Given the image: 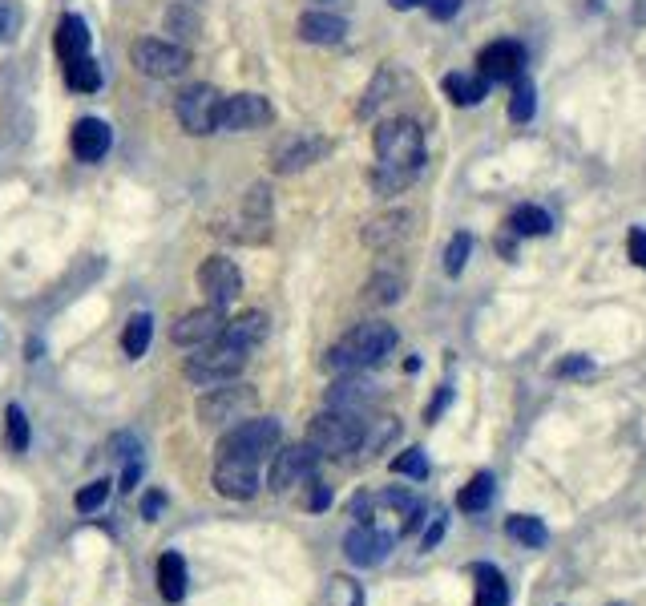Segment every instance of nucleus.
Instances as JSON below:
<instances>
[{
    "label": "nucleus",
    "instance_id": "51",
    "mask_svg": "<svg viewBox=\"0 0 646 606\" xmlns=\"http://www.w3.org/2000/svg\"><path fill=\"white\" fill-rule=\"evenodd\" d=\"M388 5H392L396 13H408V9H424V0H388Z\"/></svg>",
    "mask_w": 646,
    "mask_h": 606
},
{
    "label": "nucleus",
    "instance_id": "16",
    "mask_svg": "<svg viewBox=\"0 0 646 606\" xmlns=\"http://www.w3.org/2000/svg\"><path fill=\"white\" fill-rule=\"evenodd\" d=\"M214 489L231 501H247L255 497L259 489V465L255 461H243V457H219L214 465Z\"/></svg>",
    "mask_w": 646,
    "mask_h": 606
},
{
    "label": "nucleus",
    "instance_id": "3",
    "mask_svg": "<svg viewBox=\"0 0 646 606\" xmlns=\"http://www.w3.org/2000/svg\"><path fill=\"white\" fill-rule=\"evenodd\" d=\"M364 429H368V421H364L360 413L328 409V413L311 417V425H307V445H311L319 457H348V453H360Z\"/></svg>",
    "mask_w": 646,
    "mask_h": 606
},
{
    "label": "nucleus",
    "instance_id": "5",
    "mask_svg": "<svg viewBox=\"0 0 646 606\" xmlns=\"http://www.w3.org/2000/svg\"><path fill=\"white\" fill-rule=\"evenodd\" d=\"M251 352L235 348V344H223V340H214V344H202L190 360H186V380L198 384V388H219L227 380H235L243 368H247Z\"/></svg>",
    "mask_w": 646,
    "mask_h": 606
},
{
    "label": "nucleus",
    "instance_id": "18",
    "mask_svg": "<svg viewBox=\"0 0 646 606\" xmlns=\"http://www.w3.org/2000/svg\"><path fill=\"white\" fill-rule=\"evenodd\" d=\"M69 146H73V154L81 162H101L114 146V130H110V122H101V118H81L73 126V134H69Z\"/></svg>",
    "mask_w": 646,
    "mask_h": 606
},
{
    "label": "nucleus",
    "instance_id": "41",
    "mask_svg": "<svg viewBox=\"0 0 646 606\" xmlns=\"http://www.w3.org/2000/svg\"><path fill=\"white\" fill-rule=\"evenodd\" d=\"M626 255L634 267H646V227H634L630 239H626Z\"/></svg>",
    "mask_w": 646,
    "mask_h": 606
},
{
    "label": "nucleus",
    "instance_id": "14",
    "mask_svg": "<svg viewBox=\"0 0 646 606\" xmlns=\"http://www.w3.org/2000/svg\"><path fill=\"white\" fill-rule=\"evenodd\" d=\"M315 465H319V453H315L311 445H283V449H275V461H271V489L283 493V489L307 481V477L315 473Z\"/></svg>",
    "mask_w": 646,
    "mask_h": 606
},
{
    "label": "nucleus",
    "instance_id": "26",
    "mask_svg": "<svg viewBox=\"0 0 646 606\" xmlns=\"http://www.w3.org/2000/svg\"><path fill=\"white\" fill-rule=\"evenodd\" d=\"M473 578H477V602L473 606H505L509 602V586H505L497 566L481 562V566H473Z\"/></svg>",
    "mask_w": 646,
    "mask_h": 606
},
{
    "label": "nucleus",
    "instance_id": "47",
    "mask_svg": "<svg viewBox=\"0 0 646 606\" xmlns=\"http://www.w3.org/2000/svg\"><path fill=\"white\" fill-rule=\"evenodd\" d=\"M307 505H311V510H328V505H332V489L328 485H315L311 497H307Z\"/></svg>",
    "mask_w": 646,
    "mask_h": 606
},
{
    "label": "nucleus",
    "instance_id": "46",
    "mask_svg": "<svg viewBox=\"0 0 646 606\" xmlns=\"http://www.w3.org/2000/svg\"><path fill=\"white\" fill-rule=\"evenodd\" d=\"M445 526H449V522H445V514H437V518H433V526H428V534H424V542H420V546H424V550H433V546H437V542L445 538Z\"/></svg>",
    "mask_w": 646,
    "mask_h": 606
},
{
    "label": "nucleus",
    "instance_id": "21",
    "mask_svg": "<svg viewBox=\"0 0 646 606\" xmlns=\"http://www.w3.org/2000/svg\"><path fill=\"white\" fill-rule=\"evenodd\" d=\"M348 37V21L332 13H303L299 17V41L307 45H340Z\"/></svg>",
    "mask_w": 646,
    "mask_h": 606
},
{
    "label": "nucleus",
    "instance_id": "32",
    "mask_svg": "<svg viewBox=\"0 0 646 606\" xmlns=\"http://www.w3.org/2000/svg\"><path fill=\"white\" fill-rule=\"evenodd\" d=\"M489 501H493V473H477V477L461 489V497H457V505H461L465 514H481Z\"/></svg>",
    "mask_w": 646,
    "mask_h": 606
},
{
    "label": "nucleus",
    "instance_id": "7",
    "mask_svg": "<svg viewBox=\"0 0 646 606\" xmlns=\"http://www.w3.org/2000/svg\"><path fill=\"white\" fill-rule=\"evenodd\" d=\"M279 421L275 417H247L243 425H235L231 433H223L219 441V457H243V461H267L279 449Z\"/></svg>",
    "mask_w": 646,
    "mask_h": 606
},
{
    "label": "nucleus",
    "instance_id": "45",
    "mask_svg": "<svg viewBox=\"0 0 646 606\" xmlns=\"http://www.w3.org/2000/svg\"><path fill=\"white\" fill-rule=\"evenodd\" d=\"M449 400H453V388H441L437 396H433V404H428V413H424V421H437L445 409H449Z\"/></svg>",
    "mask_w": 646,
    "mask_h": 606
},
{
    "label": "nucleus",
    "instance_id": "24",
    "mask_svg": "<svg viewBox=\"0 0 646 606\" xmlns=\"http://www.w3.org/2000/svg\"><path fill=\"white\" fill-rule=\"evenodd\" d=\"M57 53L65 61H77L89 53V25L77 17V13H65L61 25H57Z\"/></svg>",
    "mask_w": 646,
    "mask_h": 606
},
{
    "label": "nucleus",
    "instance_id": "4",
    "mask_svg": "<svg viewBox=\"0 0 646 606\" xmlns=\"http://www.w3.org/2000/svg\"><path fill=\"white\" fill-rule=\"evenodd\" d=\"M259 409V392L251 388V384H235V380H227V384H219V388H210L202 400H198V425H206V429H235V425H243L251 413Z\"/></svg>",
    "mask_w": 646,
    "mask_h": 606
},
{
    "label": "nucleus",
    "instance_id": "23",
    "mask_svg": "<svg viewBox=\"0 0 646 606\" xmlns=\"http://www.w3.org/2000/svg\"><path fill=\"white\" fill-rule=\"evenodd\" d=\"M489 77L481 73H449L445 77V93L453 97V106H481V101L489 97Z\"/></svg>",
    "mask_w": 646,
    "mask_h": 606
},
{
    "label": "nucleus",
    "instance_id": "39",
    "mask_svg": "<svg viewBox=\"0 0 646 606\" xmlns=\"http://www.w3.org/2000/svg\"><path fill=\"white\" fill-rule=\"evenodd\" d=\"M105 497H110V481H89L81 493H77V510L81 514H93V510H101V505H105Z\"/></svg>",
    "mask_w": 646,
    "mask_h": 606
},
{
    "label": "nucleus",
    "instance_id": "44",
    "mask_svg": "<svg viewBox=\"0 0 646 606\" xmlns=\"http://www.w3.org/2000/svg\"><path fill=\"white\" fill-rule=\"evenodd\" d=\"M142 481V457H130L126 469H122V493H134Z\"/></svg>",
    "mask_w": 646,
    "mask_h": 606
},
{
    "label": "nucleus",
    "instance_id": "1",
    "mask_svg": "<svg viewBox=\"0 0 646 606\" xmlns=\"http://www.w3.org/2000/svg\"><path fill=\"white\" fill-rule=\"evenodd\" d=\"M376 174H372V186L380 194H396L404 186H412V178L420 174L424 166V134L412 118H392V122H380L376 126Z\"/></svg>",
    "mask_w": 646,
    "mask_h": 606
},
{
    "label": "nucleus",
    "instance_id": "50",
    "mask_svg": "<svg viewBox=\"0 0 646 606\" xmlns=\"http://www.w3.org/2000/svg\"><path fill=\"white\" fill-rule=\"evenodd\" d=\"M9 33H13V13H9L5 5H0V41H5Z\"/></svg>",
    "mask_w": 646,
    "mask_h": 606
},
{
    "label": "nucleus",
    "instance_id": "34",
    "mask_svg": "<svg viewBox=\"0 0 646 606\" xmlns=\"http://www.w3.org/2000/svg\"><path fill=\"white\" fill-rule=\"evenodd\" d=\"M400 291H404V279L400 275H372L368 287H364V299H372V303H396Z\"/></svg>",
    "mask_w": 646,
    "mask_h": 606
},
{
    "label": "nucleus",
    "instance_id": "33",
    "mask_svg": "<svg viewBox=\"0 0 646 606\" xmlns=\"http://www.w3.org/2000/svg\"><path fill=\"white\" fill-rule=\"evenodd\" d=\"M533 110H537V89H533L525 77H517V81H513V97H509V118H513V122H529Z\"/></svg>",
    "mask_w": 646,
    "mask_h": 606
},
{
    "label": "nucleus",
    "instance_id": "37",
    "mask_svg": "<svg viewBox=\"0 0 646 606\" xmlns=\"http://www.w3.org/2000/svg\"><path fill=\"white\" fill-rule=\"evenodd\" d=\"M166 29L178 37V45H182V41H194V37H198V17H194L190 9H182V5H174V9L166 13Z\"/></svg>",
    "mask_w": 646,
    "mask_h": 606
},
{
    "label": "nucleus",
    "instance_id": "31",
    "mask_svg": "<svg viewBox=\"0 0 646 606\" xmlns=\"http://www.w3.org/2000/svg\"><path fill=\"white\" fill-rule=\"evenodd\" d=\"M550 215L542 211V207H517L513 215H509V231L517 235V239H525V235H550Z\"/></svg>",
    "mask_w": 646,
    "mask_h": 606
},
{
    "label": "nucleus",
    "instance_id": "11",
    "mask_svg": "<svg viewBox=\"0 0 646 606\" xmlns=\"http://www.w3.org/2000/svg\"><path fill=\"white\" fill-rule=\"evenodd\" d=\"M198 287H202V295L214 303V308H227V303H235L239 291H243V271L235 267V259L214 255V259H206L198 267Z\"/></svg>",
    "mask_w": 646,
    "mask_h": 606
},
{
    "label": "nucleus",
    "instance_id": "20",
    "mask_svg": "<svg viewBox=\"0 0 646 606\" xmlns=\"http://www.w3.org/2000/svg\"><path fill=\"white\" fill-rule=\"evenodd\" d=\"M408 235H412V215L408 211H384L364 227V243L372 251H388V247L404 243Z\"/></svg>",
    "mask_w": 646,
    "mask_h": 606
},
{
    "label": "nucleus",
    "instance_id": "35",
    "mask_svg": "<svg viewBox=\"0 0 646 606\" xmlns=\"http://www.w3.org/2000/svg\"><path fill=\"white\" fill-rule=\"evenodd\" d=\"M328 606H364V590H360V582H352V578L336 574V578L328 582Z\"/></svg>",
    "mask_w": 646,
    "mask_h": 606
},
{
    "label": "nucleus",
    "instance_id": "30",
    "mask_svg": "<svg viewBox=\"0 0 646 606\" xmlns=\"http://www.w3.org/2000/svg\"><path fill=\"white\" fill-rule=\"evenodd\" d=\"M505 534L513 538V542H521V546H529V550H537V546H546V538H550V530L537 522V518H529V514H513L509 522H505Z\"/></svg>",
    "mask_w": 646,
    "mask_h": 606
},
{
    "label": "nucleus",
    "instance_id": "19",
    "mask_svg": "<svg viewBox=\"0 0 646 606\" xmlns=\"http://www.w3.org/2000/svg\"><path fill=\"white\" fill-rule=\"evenodd\" d=\"M372 400H376V384L364 380L360 372H348L328 388V409H340V413H364Z\"/></svg>",
    "mask_w": 646,
    "mask_h": 606
},
{
    "label": "nucleus",
    "instance_id": "17",
    "mask_svg": "<svg viewBox=\"0 0 646 606\" xmlns=\"http://www.w3.org/2000/svg\"><path fill=\"white\" fill-rule=\"evenodd\" d=\"M344 550H348V558L356 566H380L388 558V550H392V534L380 530V526H372V522H364V526H356L344 538Z\"/></svg>",
    "mask_w": 646,
    "mask_h": 606
},
{
    "label": "nucleus",
    "instance_id": "2",
    "mask_svg": "<svg viewBox=\"0 0 646 606\" xmlns=\"http://www.w3.org/2000/svg\"><path fill=\"white\" fill-rule=\"evenodd\" d=\"M396 348V332L380 320L372 324H356L344 340H336L328 348V356H323V368L336 372V376H348V372H364L372 364H380L388 352Z\"/></svg>",
    "mask_w": 646,
    "mask_h": 606
},
{
    "label": "nucleus",
    "instance_id": "10",
    "mask_svg": "<svg viewBox=\"0 0 646 606\" xmlns=\"http://www.w3.org/2000/svg\"><path fill=\"white\" fill-rule=\"evenodd\" d=\"M332 154V142L323 134H291L271 150V170L275 174H299L315 162H323Z\"/></svg>",
    "mask_w": 646,
    "mask_h": 606
},
{
    "label": "nucleus",
    "instance_id": "36",
    "mask_svg": "<svg viewBox=\"0 0 646 606\" xmlns=\"http://www.w3.org/2000/svg\"><path fill=\"white\" fill-rule=\"evenodd\" d=\"M5 433H9L13 453H25V449H29V417H25L21 404H9V413H5Z\"/></svg>",
    "mask_w": 646,
    "mask_h": 606
},
{
    "label": "nucleus",
    "instance_id": "8",
    "mask_svg": "<svg viewBox=\"0 0 646 606\" xmlns=\"http://www.w3.org/2000/svg\"><path fill=\"white\" fill-rule=\"evenodd\" d=\"M219 235H227L235 243H251V247L271 239V190L263 182H255L239 198V207L231 215V227H219Z\"/></svg>",
    "mask_w": 646,
    "mask_h": 606
},
{
    "label": "nucleus",
    "instance_id": "28",
    "mask_svg": "<svg viewBox=\"0 0 646 606\" xmlns=\"http://www.w3.org/2000/svg\"><path fill=\"white\" fill-rule=\"evenodd\" d=\"M65 85L77 89V93H97L101 89V65L85 53L77 61H65Z\"/></svg>",
    "mask_w": 646,
    "mask_h": 606
},
{
    "label": "nucleus",
    "instance_id": "42",
    "mask_svg": "<svg viewBox=\"0 0 646 606\" xmlns=\"http://www.w3.org/2000/svg\"><path fill=\"white\" fill-rule=\"evenodd\" d=\"M424 9H428V17H437V21H449V17H457L461 0H424Z\"/></svg>",
    "mask_w": 646,
    "mask_h": 606
},
{
    "label": "nucleus",
    "instance_id": "22",
    "mask_svg": "<svg viewBox=\"0 0 646 606\" xmlns=\"http://www.w3.org/2000/svg\"><path fill=\"white\" fill-rule=\"evenodd\" d=\"M219 340H223V344H235V348H243V352H255V348L267 340V316H263V312H243V316L227 320V328H223Z\"/></svg>",
    "mask_w": 646,
    "mask_h": 606
},
{
    "label": "nucleus",
    "instance_id": "48",
    "mask_svg": "<svg viewBox=\"0 0 646 606\" xmlns=\"http://www.w3.org/2000/svg\"><path fill=\"white\" fill-rule=\"evenodd\" d=\"M162 505H166V497H162V493H146V501H142V514L154 522V518L162 514Z\"/></svg>",
    "mask_w": 646,
    "mask_h": 606
},
{
    "label": "nucleus",
    "instance_id": "6",
    "mask_svg": "<svg viewBox=\"0 0 646 606\" xmlns=\"http://www.w3.org/2000/svg\"><path fill=\"white\" fill-rule=\"evenodd\" d=\"M174 118L178 126L190 134V138H206L219 130V118H223V93L214 85H186L178 97H174Z\"/></svg>",
    "mask_w": 646,
    "mask_h": 606
},
{
    "label": "nucleus",
    "instance_id": "49",
    "mask_svg": "<svg viewBox=\"0 0 646 606\" xmlns=\"http://www.w3.org/2000/svg\"><path fill=\"white\" fill-rule=\"evenodd\" d=\"M497 251H501L505 259H513V251H517V235H513V231H509V235H501V239H497Z\"/></svg>",
    "mask_w": 646,
    "mask_h": 606
},
{
    "label": "nucleus",
    "instance_id": "12",
    "mask_svg": "<svg viewBox=\"0 0 646 606\" xmlns=\"http://www.w3.org/2000/svg\"><path fill=\"white\" fill-rule=\"evenodd\" d=\"M223 328H227V312L214 308V303H206V308L186 312V316L170 328V340L182 344V348H202V344H214V340H219Z\"/></svg>",
    "mask_w": 646,
    "mask_h": 606
},
{
    "label": "nucleus",
    "instance_id": "13",
    "mask_svg": "<svg viewBox=\"0 0 646 606\" xmlns=\"http://www.w3.org/2000/svg\"><path fill=\"white\" fill-rule=\"evenodd\" d=\"M271 122V101L263 93H235L223 97V118L219 130L227 134H247V130H263Z\"/></svg>",
    "mask_w": 646,
    "mask_h": 606
},
{
    "label": "nucleus",
    "instance_id": "27",
    "mask_svg": "<svg viewBox=\"0 0 646 606\" xmlns=\"http://www.w3.org/2000/svg\"><path fill=\"white\" fill-rule=\"evenodd\" d=\"M150 340H154V316H150V312L130 316V324H126V332H122L126 356H130V360H142V356L150 352Z\"/></svg>",
    "mask_w": 646,
    "mask_h": 606
},
{
    "label": "nucleus",
    "instance_id": "43",
    "mask_svg": "<svg viewBox=\"0 0 646 606\" xmlns=\"http://www.w3.org/2000/svg\"><path fill=\"white\" fill-rule=\"evenodd\" d=\"M590 372H594V364L586 356H570L558 364V376H590Z\"/></svg>",
    "mask_w": 646,
    "mask_h": 606
},
{
    "label": "nucleus",
    "instance_id": "29",
    "mask_svg": "<svg viewBox=\"0 0 646 606\" xmlns=\"http://www.w3.org/2000/svg\"><path fill=\"white\" fill-rule=\"evenodd\" d=\"M392 93H396V73L392 69H380L376 77H372V85L364 89V101H360V118H372L380 106H388L392 101Z\"/></svg>",
    "mask_w": 646,
    "mask_h": 606
},
{
    "label": "nucleus",
    "instance_id": "38",
    "mask_svg": "<svg viewBox=\"0 0 646 606\" xmlns=\"http://www.w3.org/2000/svg\"><path fill=\"white\" fill-rule=\"evenodd\" d=\"M469 255H473V235H453V243H449V251H445V271L449 275H461L465 271V263H469Z\"/></svg>",
    "mask_w": 646,
    "mask_h": 606
},
{
    "label": "nucleus",
    "instance_id": "25",
    "mask_svg": "<svg viewBox=\"0 0 646 606\" xmlns=\"http://www.w3.org/2000/svg\"><path fill=\"white\" fill-rule=\"evenodd\" d=\"M158 590L166 602H182L186 598V562L178 550H166L158 558Z\"/></svg>",
    "mask_w": 646,
    "mask_h": 606
},
{
    "label": "nucleus",
    "instance_id": "9",
    "mask_svg": "<svg viewBox=\"0 0 646 606\" xmlns=\"http://www.w3.org/2000/svg\"><path fill=\"white\" fill-rule=\"evenodd\" d=\"M130 61L138 73L154 77V81H170L182 77L190 69V49L178 41H162V37H142L130 45Z\"/></svg>",
    "mask_w": 646,
    "mask_h": 606
},
{
    "label": "nucleus",
    "instance_id": "40",
    "mask_svg": "<svg viewBox=\"0 0 646 606\" xmlns=\"http://www.w3.org/2000/svg\"><path fill=\"white\" fill-rule=\"evenodd\" d=\"M392 473H408V477L424 481V477H428V461H424L420 449H408V453H400V457L392 461Z\"/></svg>",
    "mask_w": 646,
    "mask_h": 606
},
{
    "label": "nucleus",
    "instance_id": "15",
    "mask_svg": "<svg viewBox=\"0 0 646 606\" xmlns=\"http://www.w3.org/2000/svg\"><path fill=\"white\" fill-rule=\"evenodd\" d=\"M525 69V49L517 41H489L481 53H477V73L489 77V81H517Z\"/></svg>",
    "mask_w": 646,
    "mask_h": 606
}]
</instances>
